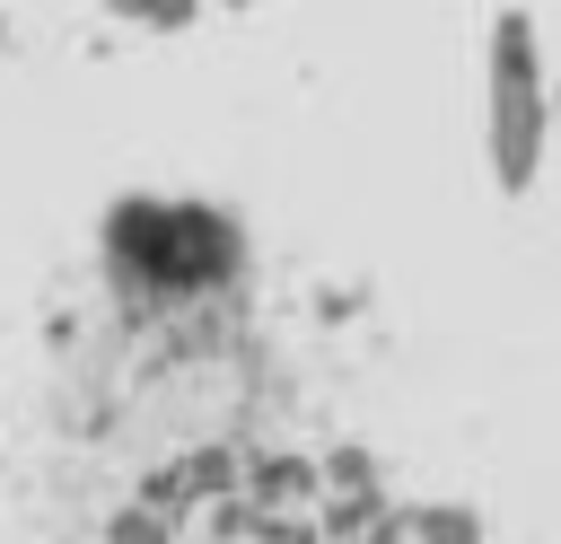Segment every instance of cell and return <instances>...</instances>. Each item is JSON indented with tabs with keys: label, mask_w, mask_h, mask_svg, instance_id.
Listing matches in <instances>:
<instances>
[]
</instances>
